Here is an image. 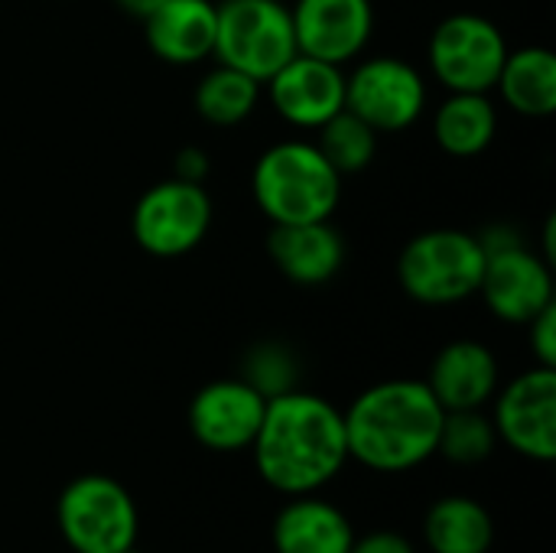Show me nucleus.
Listing matches in <instances>:
<instances>
[{"mask_svg":"<svg viewBox=\"0 0 556 553\" xmlns=\"http://www.w3.org/2000/svg\"><path fill=\"white\" fill-rule=\"evenodd\" d=\"M124 13H130V16H137V20H147L160 3H166V0H114Z\"/></svg>","mask_w":556,"mask_h":553,"instance_id":"obj_29","label":"nucleus"},{"mask_svg":"<svg viewBox=\"0 0 556 553\" xmlns=\"http://www.w3.org/2000/svg\"><path fill=\"white\" fill-rule=\"evenodd\" d=\"M424 541L430 553H489L495 544V521L482 502L469 495H446L430 505L424 518Z\"/></svg>","mask_w":556,"mask_h":553,"instance_id":"obj_21","label":"nucleus"},{"mask_svg":"<svg viewBox=\"0 0 556 553\" xmlns=\"http://www.w3.org/2000/svg\"><path fill=\"white\" fill-rule=\"evenodd\" d=\"M267 398L244 378H222L199 388L189 401V433L212 453L251 450L264 420Z\"/></svg>","mask_w":556,"mask_h":553,"instance_id":"obj_12","label":"nucleus"},{"mask_svg":"<svg viewBox=\"0 0 556 553\" xmlns=\"http://www.w3.org/2000/svg\"><path fill=\"white\" fill-rule=\"evenodd\" d=\"M508 59V39L482 13H450L427 42L433 78L446 91H492Z\"/></svg>","mask_w":556,"mask_h":553,"instance_id":"obj_7","label":"nucleus"},{"mask_svg":"<svg viewBox=\"0 0 556 553\" xmlns=\"http://www.w3.org/2000/svg\"><path fill=\"white\" fill-rule=\"evenodd\" d=\"M208 169H212V163H208L205 150H199V147H182V150L176 153V166H173V176H176V179L205 183V179H208Z\"/></svg>","mask_w":556,"mask_h":553,"instance_id":"obj_28","label":"nucleus"},{"mask_svg":"<svg viewBox=\"0 0 556 553\" xmlns=\"http://www.w3.org/2000/svg\"><path fill=\"white\" fill-rule=\"evenodd\" d=\"M55 521L75 553H124L137 544L140 512L134 495L111 476L88 473L72 479L59 502Z\"/></svg>","mask_w":556,"mask_h":553,"instance_id":"obj_5","label":"nucleus"},{"mask_svg":"<svg viewBox=\"0 0 556 553\" xmlns=\"http://www.w3.org/2000/svg\"><path fill=\"white\" fill-rule=\"evenodd\" d=\"M257 101H261V81L222 62L208 68L192 91L195 114L215 127H235L248 121Z\"/></svg>","mask_w":556,"mask_h":553,"instance_id":"obj_22","label":"nucleus"},{"mask_svg":"<svg viewBox=\"0 0 556 553\" xmlns=\"http://www.w3.org/2000/svg\"><path fill=\"white\" fill-rule=\"evenodd\" d=\"M427 388L443 411L485 407L498 391V359L476 339L446 342L430 365Z\"/></svg>","mask_w":556,"mask_h":553,"instance_id":"obj_16","label":"nucleus"},{"mask_svg":"<svg viewBox=\"0 0 556 553\" xmlns=\"http://www.w3.org/2000/svg\"><path fill=\"white\" fill-rule=\"evenodd\" d=\"M270 541L277 553H349L355 528L349 515L313 495H293L274 518Z\"/></svg>","mask_w":556,"mask_h":553,"instance_id":"obj_18","label":"nucleus"},{"mask_svg":"<svg viewBox=\"0 0 556 553\" xmlns=\"http://www.w3.org/2000/svg\"><path fill=\"white\" fill-rule=\"evenodd\" d=\"M215 59L261 85L296 55L290 3L283 0H222L215 3Z\"/></svg>","mask_w":556,"mask_h":553,"instance_id":"obj_6","label":"nucleus"},{"mask_svg":"<svg viewBox=\"0 0 556 553\" xmlns=\"http://www.w3.org/2000/svg\"><path fill=\"white\" fill-rule=\"evenodd\" d=\"M495 447H498V433L492 417L482 414V407L443 414L437 453L453 466H479L495 453Z\"/></svg>","mask_w":556,"mask_h":553,"instance_id":"obj_24","label":"nucleus"},{"mask_svg":"<svg viewBox=\"0 0 556 553\" xmlns=\"http://www.w3.org/2000/svg\"><path fill=\"white\" fill-rule=\"evenodd\" d=\"M251 192L270 225L329 222L342 199V176L316 143L280 140L257 156Z\"/></svg>","mask_w":556,"mask_h":553,"instance_id":"obj_3","label":"nucleus"},{"mask_svg":"<svg viewBox=\"0 0 556 553\" xmlns=\"http://www.w3.org/2000/svg\"><path fill=\"white\" fill-rule=\"evenodd\" d=\"M267 254L290 284L323 287L345 264V238L332 222L270 225Z\"/></svg>","mask_w":556,"mask_h":553,"instance_id":"obj_15","label":"nucleus"},{"mask_svg":"<svg viewBox=\"0 0 556 553\" xmlns=\"http://www.w3.org/2000/svg\"><path fill=\"white\" fill-rule=\"evenodd\" d=\"M505 108L521 117L544 121L556 114V55L547 46L508 49L502 75L495 81Z\"/></svg>","mask_w":556,"mask_h":553,"instance_id":"obj_20","label":"nucleus"},{"mask_svg":"<svg viewBox=\"0 0 556 553\" xmlns=\"http://www.w3.org/2000/svg\"><path fill=\"white\" fill-rule=\"evenodd\" d=\"M443 407L417 378H391L365 388L349 411L345 443L349 460L375 473H410L437 456V440L443 427Z\"/></svg>","mask_w":556,"mask_h":553,"instance_id":"obj_2","label":"nucleus"},{"mask_svg":"<svg viewBox=\"0 0 556 553\" xmlns=\"http://www.w3.org/2000/svg\"><path fill=\"white\" fill-rule=\"evenodd\" d=\"M345 108L375 134H401L427 111V78L397 55H368L345 75Z\"/></svg>","mask_w":556,"mask_h":553,"instance_id":"obj_9","label":"nucleus"},{"mask_svg":"<svg viewBox=\"0 0 556 553\" xmlns=\"http://www.w3.org/2000/svg\"><path fill=\"white\" fill-rule=\"evenodd\" d=\"M257 476L280 495H313L349 463L345 420L336 404L309 391H287L267 401L251 443Z\"/></svg>","mask_w":556,"mask_h":553,"instance_id":"obj_1","label":"nucleus"},{"mask_svg":"<svg viewBox=\"0 0 556 553\" xmlns=\"http://www.w3.org/2000/svg\"><path fill=\"white\" fill-rule=\"evenodd\" d=\"M296 52L319 62H355L375 33L371 0H296L290 7Z\"/></svg>","mask_w":556,"mask_h":553,"instance_id":"obj_13","label":"nucleus"},{"mask_svg":"<svg viewBox=\"0 0 556 553\" xmlns=\"http://www.w3.org/2000/svg\"><path fill=\"white\" fill-rule=\"evenodd\" d=\"M349 553H417L414 551V544L404 538V535H397V531H368V535H355V541H352V548Z\"/></svg>","mask_w":556,"mask_h":553,"instance_id":"obj_27","label":"nucleus"},{"mask_svg":"<svg viewBox=\"0 0 556 553\" xmlns=\"http://www.w3.org/2000/svg\"><path fill=\"white\" fill-rule=\"evenodd\" d=\"M498 108L485 91H450L433 111V140L446 156L472 160L492 147Z\"/></svg>","mask_w":556,"mask_h":553,"instance_id":"obj_19","label":"nucleus"},{"mask_svg":"<svg viewBox=\"0 0 556 553\" xmlns=\"http://www.w3.org/2000/svg\"><path fill=\"white\" fill-rule=\"evenodd\" d=\"M124 553H143V551H137V548H127V551Z\"/></svg>","mask_w":556,"mask_h":553,"instance_id":"obj_30","label":"nucleus"},{"mask_svg":"<svg viewBox=\"0 0 556 553\" xmlns=\"http://www.w3.org/2000/svg\"><path fill=\"white\" fill-rule=\"evenodd\" d=\"M212 228V196L202 183H153L130 212V235L150 257H182L202 244Z\"/></svg>","mask_w":556,"mask_h":553,"instance_id":"obj_8","label":"nucleus"},{"mask_svg":"<svg viewBox=\"0 0 556 553\" xmlns=\"http://www.w3.org/2000/svg\"><path fill=\"white\" fill-rule=\"evenodd\" d=\"M482 271L485 251L479 235L463 228L420 231L397 254V284L424 306H456L476 297Z\"/></svg>","mask_w":556,"mask_h":553,"instance_id":"obj_4","label":"nucleus"},{"mask_svg":"<svg viewBox=\"0 0 556 553\" xmlns=\"http://www.w3.org/2000/svg\"><path fill=\"white\" fill-rule=\"evenodd\" d=\"M241 378L270 401V398L287 394V391L296 388L300 368H296V359H293V352L287 345H280V342H261V345H254L244 355Z\"/></svg>","mask_w":556,"mask_h":553,"instance_id":"obj_25","label":"nucleus"},{"mask_svg":"<svg viewBox=\"0 0 556 553\" xmlns=\"http://www.w3.org/2000/svg\"><path fill=\"white\" fill-rule=\"evenodd\" d=\"M316 147L336 166L339 176H352V173H362L371 166V160L378 153V134L362 117H355L349 108H342L336 117H329L319 127Z\"/></svg>","mask_w":556,"mask_h":553,"instance_id":"obj_23","label":"nucleus"},{"mask_svg":"<svg viewBox=\"0 0 556 553\" xmlns=\"http://www.w3.org/2000/svg\"><path fill=\"white\" fill-rule=\"evenodd\" d=\"M495 433L518 456L534 463L556 460V368L534 365L495 391Z\"/></svg>","mask_w":556,"mask_h":553,"instance_id":"obj_10","label":"nucleus"},{"mask_svg":"<svg viewBox=\"0 0 556 553\" xmlns=\"http://www.w3.org/2000/svg\"><path fill=\"white\" fill-rule=\"evenodd\" d=\"M528 342H531V352H534L538 365L556 368V303L541 310L528 323Z\"/></svg>","mask_w":556,"mask_h":553,"instance_id":"obj_26","label":"nucleus"},{"mask_svg":"<svg viewBox=\"0 0 556 553\" xmlns=\"http://www.w3.org/2000/svg\"><path fill=\"white\" fill-rule=\"evenodd\" d=\"M215 20L212 0H166L143 20V36L166 65H199L215 52Z\"/></svg>","mask_w":556,"mask_h":553,"instance_id":"obj_17","label":"nucleus"},{"mask_svg":"<svg viewBox=\"0 0 556 553\" xmlns=\"http://www.w3.org/2000/svg\"><path fill=\"white\" fill-rule=\"evenodd\" d=\"M267 91L274 111L287 124L300 130H319L345 108V72L342 65L296 52L267 78Z\"/></svg>","mask_w":556,"mask_h":553,"instance_id":"obj_14","label":"nucleus"},{"mask_svg":"<svg viewBox=\"0 0 556 553\" xmlns=\"http://www.w3.org/2000/svg\"><path fill=\"white\" fill-rule=\"evenodd\" d=\"M479 297L489 313L511 326H528L541 310L556 303L554 264L541 251L528 248L525 238L485 251V271Z\"/></svg>","mask_w":556,"mask_h":553,"instance_id":"obj_11","label":"nucleus"}]
</instances>
